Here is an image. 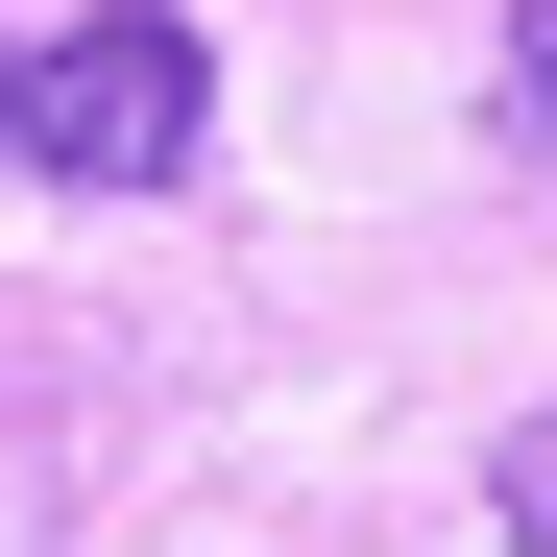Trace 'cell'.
<instances>
[{"label":"cell","mask_w":557,"mask_h":557,"mask_svg":"<svg viewBox=\"0 0 557 557\" xmlns=\"http://www.w3.org/2000/svg\"><path fill=\"white\" fill-rule=\"evenodd\" d=\"M509 146L557 170V0H509Z\"/></svg>","instance_id":"obj_3"},{"label":"cell","mask_w":557,"mask_h":557,"mask_svg":"<svg viewBox=\"0 0 557 557\" xmlns=\"http://www.w3.org/2000/svg\"><path fill=\"white\" fill-rule=\"evenodd\" d=\"M485 509H509V557H557V412H509V460H485Z\"/></svg>","instance_id":"obj_2"},{"label":"cell","mask_w":557,"mask_h":557,"mask_svg":"<svg viewBox=\"0 0 557 557\" xmlns=\"http://www.w3.org/2000/svg\"><path fill=\"white\" fill-rule=\"evenodd\" d=\"M0 170H49V195H195L219 170V49L170 0H0Z\"/></svg>","instance_id":"obj_1"},{"label":"cell","mask_w":557,"mask_h":557,"mask_svg":"<svg viewBox=\"0 0 557 557\" xmlns=\"http://www.w3.org/2000/svg\"><path fill=\"white\" fill-rule=\"evenodd\" d=\"M0 557H49V436L0 412Z\"/></svg>","instance_id":"obj_4"}]
</instances>
